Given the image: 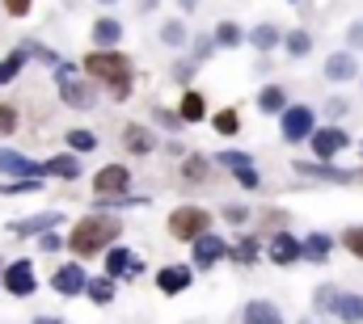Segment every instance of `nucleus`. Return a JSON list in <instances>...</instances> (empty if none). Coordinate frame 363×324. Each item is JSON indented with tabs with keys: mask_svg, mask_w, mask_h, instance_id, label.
<instances>
[{
	"mask_svg": "<svg viewBox=\"0 0 363 324\" xmlns=\"http://www.w3.org/2000/svg\"><path fill=\"white\" fill-rule=\"evenodd\" d=\"M203 114H207V101H203L199 93H186V97H182V110H178V118H182V122H199Z\"/></svg>",
	"mask_w": 363,
	"mask_h": 324,
	"instance_id": "nucleus-21",
	"label": "nucleus"
},
{
	"mask_svg": "<svg viewBox=\"0 0 363 324\" xmlns=\"http://www.w3.org/2000/svg\"><path fill=\"white\" fill-rule=\"evenodd\" d=\"M55 219H60V215H38V219H30V224H17V232H47V228H55Z\"/></svg>",
	"mask_w": 363,
	"mask_h": 324,
	"instance_id": "nucleus-31",
	"label": "nucleus"
},
{
	"mask_svg": "<svg viewBox=\"0 0 363 324\" xmlns=\"http://www.w3.org/2000/svg\"><path fill=\"white\" fill-rule=\"evenodd\" d=\"M342 244H347V253H355V257L363 261V228H351V232L342 236Z\"/></svg>",
	"mask_w": 363,
	"mask_h": 324,
	"instance_id": "nucleus-35",
	"label": "nucleus"
},
{
	"mask_svg": "<svg viewBox=\"0 0 363 324\" xmlns=\"http://www.w3.org/2000/svg\"><path fill=\"white\" fill-rule=\"evenodd\" d=\"M51 287H55L60 295H81V291L89 287V278H85V270H81L77 261H68V265H60V270H55Z\"/></svg>",
	"mask_w": 363,
	"mask_h": 324,
	"instance_id": "nucleus-10",
	"label": "nucleus"
},
{
	"mask_svg": "<svg viewBox=\"0 0 363 324\" xmlns=\"http://www.w3.org/2000/svg\"><path fill=\"white\" fill-rule=\"evenodd\" d=\"M34 324H64V320H55V316H38Z\"/></svg>",
	"mask_w": 363,
	"mask_h": 324,
	"instance_id": "nucleus-40",
	"label": "nucleus"
},
{
	"mask_svg": "<svg viewBox=\"0 0 363 324\" xmlns=\"http://www.w3.org/2000/svg\"><path fill=\"white\" fill-rule=\"evenodd\" d=\"M123 144H127L131 152H140V156L152 152V135H148L144 127H127V131H123Z\"/></svg>",
	"mask_w": 363,
	"mask_h": 324,
	"instance_id": "nucleus-20",
	"label": "nucleus"
},
{
	"mask_svg": "<svg viewBox=\"0 0 363 324\" xmlns=\"http://www.w3.org/2000/svg\"><path fill=\"white\" fill-rule=\"evenodd\" d=\"M250 42H254L258 51H271L274 42H279V30H274V25H258V30L250 34Z\"/></svg>",
	"mask_w": 363,
	"mask_h": 324,
	"instance_id": "nucleus-27",
	"label": "nucleus"
},
{
	"mask_svg": "<svg viewBox=\"0 0 363 324\" xmlns=\"http://www.w3.org/2000/svg\"><path fill=\"white\" fill-rule=\"evenodd\" d=\"M296 257H304L300 241H296V236H287V232H279V236L271 241V261H274V265H291Z\"/></svg>",
	"mask_w": 363,
	"mask_h": 324,
	"instance_id": "nucleus-15",
	"label": "nucleus"
},
{
	"mask_svg": "<svg viewBox=\"0 0 363 324\" xmlns=\"http://www.w3.org/2000/svg\"><path fill=\"white\" fill-rule=\"evenodd\" d=\"M304 177H325V181H355V173H342V168H325V164H296Z\"/></svg>",
	"mask_w": 363,
	"mask_h": 324,
	"instance_id": "nucleus-23",
	"label": "nucleus"
},
{
	"mask_svg": "<svg viewBox=\"0 0 363 324\" xmlns=\"http://www.w3.org/2000/svg\"><path fill=\"white\" fill-rule=\"evenodd\" d=\"M93 185H97V194H127V185H131V173H127L123 164H106V168H97Z\"/></svg>",
	"mask_w": 363,
	"mask_h": 324,
	"instance_id": "nucleus-9",
	"label": "nucleus"
},
{
	"mask_svg": "<svg viewBox=\"0 0 363 324\" xmlns=\"http://www.w3.org/2000/svg\"><path fill=\"white\" fill-rule=\"evenodd\" d=\"M34 265L30 261H13L9 270H4V291L9 295H17V299H26V295H34Z\"/></svg>",
	"mask_w": 363,
	"mask_h": 324,
	"instance_id": "nucleus-7",
	"label": "nucleus"
},
{
	"mask_svg": "<svg viewBox=\"0 0 363 324\" xmlns=\"http://www.w3.org/2000/svg\"><path fill=\"white\" fill-rule=\"evenodd\" d=\"M342 148H347V131H342V127H321V131H313V152H317L321 161L338 156Z\"/></svg>",
	"mask_w": 363,
	"mask_h": 324,
	"instance_id": "nucleus-8",
	"label": "nucleus"
},
{
	"mask_svg": "<svg viewBox=\"0 0 363 324\" xmlns=\"http://www.w3.org/2000/svg\"><path fill=\"white\" fill-rule=\"evenodd\" d=\"M325 76H330V81H351V76H355V55H351V51H342V55H330V64H325Z\"/></svg>",
	"mask_w": 363,
	"mask_h": 324,
	"instance_id": "nucleus-18",
	"label": "nucleus"
},
{
	"mask_svg": "<svg viewBox=\"0 0 363 324\" xmlns=\"http://www.w3.org/2000/svg\"><path fill=\"white\" fill-rule=\"evenodd\" d=\"M207 228H211V215H207L203 207H178V211L169 215L174 241H199V236H207Z\"/></svg>",
	"mask_w": 363,
	"mask_h": 324,
	"instance_id": "nucleus-3",
	"label": "nucleus"
},
{
	"mask_svg": "<svg viewBox=\"0 0 363 324\" xmlns=\"http://www.w3.org/2000/svg\"><path fill=\"white\" fill-rule=\"evenodd\" d=\"M182 38H186V30H182L178 21H169V25H165V42H169V47H178Z\"/></svg>",
	"mask_w": 363,
	"mask_h": 324,
	"instance_id": "nucleus-36",
	"label": "nucleus"
},
{
	"mask_svg": "<svg viewBox=\"0 0 363 324\" xmlns=\"http://www.w3.org/2000/svg\"><path fill=\"white\" fill-rule=\"evenodd\" d=\"M43 173H51V177H77L81 173V161L77 156H51V161L43 164Z\"/></svg>",
	"mask_w": 363,
	"mask_h": 324,
	"instance_id": "nucleus-22",
	"label": "nucleus"
},
{
	"mask_svg": "<svg viewBox=\"0 0 363 324\" xmlns=\"http://www.w3.org/2000/svg\"><path fill=\"white\" fill-rule=\"evenodd\" d=\"M304 324H317V320H304Z\"/></svg>",
	"mask_w": 363,
	"mask_h": 324,
	"instance_id": "nucleus-42",
	"label": "nucleus"
},
{
	"mask_svg": "<svg viewBox=\"0 0 363 324\" xmlns=\"http://www.w3.org/2000/svg\"><path fill=\"white\" fill-rule=\"evenodd\" d=\"M106 274L110 278H135L140 274V261L131 257V248H110L106 253Z\"/></svg>",
	"mask_w": 363,
	"mask_h": 324,
	"instance_id": "nucleus-13",
	"label": "nucleus"
},
{
	"mask_svg": "<svg viewBox=\"0 0 363 324\" xmlns=\"http://www.w3.org/2000/svg\"><path fill=\"white\" fill-rule=\"evenodd\" d=\"M13 131H17V110L0 105V135H13Z\"/></svg>",
	"mask_w": 363,
	"mask_h": 324,
	"instance_id": "nucleus-34",
	"label": "nucleus"
},
{
	"mask_svg": "<svg viewBox=\"0 0 363 324\" xmlns=\"http://www.w3.org/2000/svg\"><path fill=\"white\" fill-rule=\"evenodd\" d=\"M68 148L72 152H93L97 148V135L93 131H68Z\"/></svg>",
	"mask_w": 363,
	"mask_h": 324,
	"instance_id": "nucleus-28",
	"label": "nucleus"
},
{
	"mask_svg": "<svg viewBox=\"0 0 363 324\" xmlns=\"http://www.w3.org/2000/svg\"><path fill=\"white\" fill-rule=\"evenodd\" d=\"M55 76H60V97H64L68 105H77V110H89L93 101H97V84L77 81L68 64H60V68H55Z\"/></svg>",
	"mask_w": 363,
	"mask_h": 324,
	"instance_id": "nucleus-4",
	"label": "nucleus"
},
{
	"mask_svg": "<svg viewBox=\"0 0 363 324\" xmlns=\"http://www.w3.org/2000/svg\"><path fill=\"white\" fill-rule=\"evenodd\" d=\"M85 291H89L93 303H110V299H114V278H110V274H106V278H89Z\"/></svg>",
	"mask_w": 363,
	"mask_h": 324,
	"instance_id": "nucleus-25",
	"label": "nucleus"
},
{
	"mask_svg": "<svg viewBox=\"0 0 363 324\" xmlns=\"http://www.w3.org/2000/svg\"><path fill=\"white\" fill-rule=\"evenodd\" d=\"M237 181H241L245 190H258V173H254V168H241V173H237Z\"/></svg>",
	"mask_w": 363,
	"mask_h": 324,
	"instance_id": "nucleus-38",
	"label": "nucleus"
},
{
	"mask_svg": "<svg viewBox=\"0 0 363 324\" xmlns=\"http://www.w3.org/2000/svg\"><path fill=\"white\" fill-rule=\"evenodd\" d=\"M258 105H262L267 114H279V110H287V97H283V88H279V84H271V88H262V93H258Z\"/></svg>",
	"mask_w": 363,
	"mask_h": 324,
	"instance_id": "nucleus-26",
	"label": "nucleus"
},
{
	"mask_svg": "<svg viewBox=\"0 0 363 324\" xmlns=\"http://www.w3.org/2000/svg\"><path fill=\"white\" fill-rule=\"evenodd\" d=\"M224 253H228V244L207 232V236H199V241H194V265H199V270H207V265H216Z\"/></svg>",
	"mask_w": 363,
	"mask_h": 324,
	"instance_id": "nucleus-14",
	"label": "nucleus"
},
{
	"mask_svg": "<svg viewBox=\"0 0 363 324\" xmlns=\"http://www.w3.org/2000/svg\"><path fill=\"white\" fill-rule=\"evenodd\" d=\"M300 248H304V257H308V261H325V257H330V248H334V241H330L325 232H317V236L300 241Z\"/></svg>",
	"mask_w": 363,
	"mask_h": 324,
	"instance_id": "nucleus-19",
	"label": "nucleus"
},
{
	"mask_svg": "<svg viewBox=\"0 0 363 324\" xmlns=\"http://www.w3.org/2000/svg\"><path fill=\"white\" fill-rule=\"evenodd\" d=\"M85 72L97 81L114 84V97H127V84H131V59L118 55V51H93L85 59Z\"/></svg>",
	"mask_w": 363,
	"mask_h": 324,
	"instance_id": "nucleus-2",
	"label": "nucleus"
},
{
	"mask_svg": "<svg viewBox=\"0 0 363 324\" xmlns=\"http://www.w3.org/2000/svg\"><path fill=\"white\" fill-rule=\"evenodd\" d=\"M0 173H9V177H26V181H38V177H43V164H34L30 156H21V152H0Z\"/></svg>",
	"mask_w": 363,
	"mask_h": 324,
	"instance_id": "nucleus-11",
	"label": "nucleus"
},
{
	"mask_svg": "<svg viewBox=\"0 0 363 324\" xmlns=\"http://www.w3.org/2000/svg\"><path fill=\"white\" fill-rule=\"evenodd\" d=\"M101 4H114V0H101Z\"/></svg>",
	"mask_w": 363,
	"mask_h": 324,
	"instance_id": "nucleus-41",
	"label": "nucleus"
},
{
	"mask_svg": "<svg viewBox=\"0 0 363 324\" xmlns=\"http://www.w3.org/2000/svg\"><path fill=\"white\" fill-rule=\"evenodd\" d=\"M287 51H291V55H308V34H304V30L287 34Z\"/></svg>",
	"mask_w": 363,
	"mask_h": 324,
	"instance_id": "nucleus-33",
	"label": "nucleus"
},
{
	"mask_svg": "<svg viewBox=\"0 0 363 324\" xmlns=\"http://www.w3.org/2000/svg\"><path fill=\"white\" fill-rule=\"evenodd\" d=\"M237 127H241L237 110H220V114H216V131H220V135H237Z\"/></svg>",
	"mask_w": 363,
	"mask_h": 324,
	"instance_id": "nucleus-29",
	"label": "nucleus"
},
{
	"mask_svg": "<svg viewBox=\"0 0 363 324\" xmlns=\"http://www.w3.org/2000/svg\"><path fill=\"white\" fill-rule=\"evenodd\" d=\"M157 287H161L165 295H182V291L190 287V270H186V265H165V270L157 274Z\"/></svg>",
	"mask_w": 363,
	"mask_h": 324,
	"instance_id": "nucleus-16",
	"label": "nucleus"
},
{
	"mask_svg": "<svg viewBox=\"0 0 363 324\" xmlns=\"http://www.w3.org/2000/svg\"><path fill=\"white\" fill-rule=\"evenodd\" d=\"M233 257H237V261H245V265H250V261H254V257H258V253H254V241L237 244V253H233Z\"/></svg>",
	"mask_w": 363,
	"mask_h": 324,
	"instance_id": "nucleus-37",
	"label": "nucleus"
},
{
	"mask_svg": "<svg viewBox=\"0 0 363 324\" xmlns=\"http://www.w3.org/2000/svg\"><path fill=\"white\" fill-rule=\"evenodd\" d=\"M313 110L308 105H287L283 110V139L287 144H300V139H313Z\"/></svg>",
	"mask_w": 363,
	"mask_h": 324,
	"instance_id": "nucleus-6",
	"label": "nucleus"
},
{
	"mask_svg": "<svg viewBox=\"0 0 363 324\" xmlns=\"http://www.w3.org/2000/svg\"><path fill=\"white\" fill-rule=\"evenodd\" d=\"M241 324H287V320H283V312L274 308L271 299H250L241 308Z\"/></svg>",
	"mask_w": 363,
	"mask_h": 324,
	"instance_id": "nucleus-12",
	"label": "nucleus"
},
{
	"mask_svg": "<svg viewBox=\"0 0 363 324\" xmlns=\"http://www.w3.org/2000/svg\"><path fill=\"white\" fill-rule=\"evenodd\" d=\"M26 55H30V47H17L9 59H0V84H9L17 72H21V64H26Z\"/></svg>",
	"mask_w": 363,
	"mask_h": 324,
	"instance_id": "nucleus-24",
	"label": "nucleus"
},
{
	"mask_svg": "<svg viewBox=\"0 0 363 324\" xmlns=\"http://www.w3.org/2000/svg\"><path fill=\"white\" fill-rule=\"evenodd\" d=\"M216 42H220V47H237V42H241V30H237L233 21H224V25L216 30Z\"/></svg>",
	"mask_w": 363,
	"mask_h": 324,
	"instance_id": "nucleus-30",
	"label": "nucleus"
},
{
	"mask_svg": "<svg viewBox=\"0 0 363 324\" xmlns=\"http://www.w3.org/2000/svg\"><path fill=\"white\" fill-rule=\"evenodd\" d=\"M220 164H228L233 173H241V168H254V164H250V156H245V152H220Z\"/></svg>",
	"mask_w": 363,
	"mask_h": 324,
	"instance_id": "nucleus-32",
	"label": "nucleus"
},
{
	"mask_svg": "<svg viewBox=\"0 0 363 324\" xmlns=\"http://www.w3.org/2000/svg\"><path fill=\"white\" fill-rule=\"evenodd\" d=\"M321 308H330L342 324H363V295H338V291H321L317 295Z\"/></svg>",
	"mask_w": 363,
	"mask_h": 324,
	"instance_id": "nucleus-5",
	"label": "nucleus"
},
{
	"mask_svg": "<svg viewBox=\"0 0 363 324\" xmlns=\"http://www.w3.org/2000/svg\"><path fill=\"white\" fill-rule=\"evenodd\" d=\"M118 232H123L118 219H110V215H89V219H81V224L72 228L68 248H72L77 257H93V253H101L106 244H114Z\"/></svg>",
	"mask_w": 363,
	"mask_h": 324,
	"instance_id": "nucleus-1",
	"label": "nucleus"
},
{
	"mask_svg": "<svg viewBox=\"0 0 363 324\" xmlns=\"http://www.w3.org/2000/svg\"><path fill=\"white\" fill-rule=\"evenodd\" d=\"M123 38V25L114 21V17H97V25H93V42L97 47H114Z\"/></svg>",
	"mask_w": 363,
	"mask_h": 324,
	"instance_id": "nucleus-17",
	"label": "nucleus"
},
{
	"mask_svg": "<svg viewBox=\"0 0 363 324\" xmlns=\"http://www.w3.org/2000/svg\"><path fill=\"white\" fill-rule=\"evenodd\" d=\"M203 173H207L203 161H186V177H203Z\"/></svg>",
	"mask_w": 363,
	"mask_h": 324,
	"instance_id": "nucleus-39",
	"label": "nucleus"
}]
</instances>
